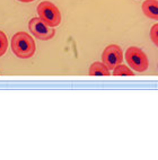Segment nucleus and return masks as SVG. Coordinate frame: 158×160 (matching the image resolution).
I'll use <instances>...</instances> for the list:
<instances>
[{
	"mask_svg": "<svg viewBox=\"0 0 158 160\" xmlns=\"http://www.w3.org/2000/svg\"><path fill=\"white\" fill-rule=\"evenodd\" d=\"M38 16L50 27H55L61 23V14L55 5L50 1H43L38 6Z\"/></svg>",
	"mask_w": 158,
	"mask_h": 160,
	"instance_id": "obj_3",
	"label": "nucleus"
},
{
	"mask_svg": "<svg viewBox=\"0 0 158 160\" xmlns=\"http://www.w3.org/2000/svg\"><path fill=\"white\" fill-rule=\"evenodd\" d=\"M125 61L132 70L137 72H144L148 69V58L146 53L137 46H130L125 51Z\"/></svg>",
	"mask_w": 158,
	"mask_h": 160,
	"instance_id": "obj_2",
	"label": "nucleus"
},
{
	"mask_svg": "<svg viewBox=\"0 0 158 160\" xmlns=\"http://www.w3.org/2000/svg\"><path fill=\"white\" fill-rule=\"evenodd\" d=\"M113 76H133V71L124 64H119L113 69Z\"/></svg>",
	"mask_w": 158,
	"mask_h": 160,
	"instance_id": "obj_8",
	"label": "nucleus"
},
{
	"mask_svg": "<svg viewBox=\"0 0 158 160\" xmlns=\"http://www.w3.org/2000/svg\"><path fill=\"white\" fill-rule=\"evenodd\" d=\"M141 9L148 18L158 20V1L157 0H146L144 1Z\"/></svg>",
	"mask_w": 158,
	"mask_h": 160,
	"instance_id": "obj_6",
	"label": "nucleus"
},
{
	"mask_svg": "<svg viewBox=\"0 0 158 160\" xmlns=\"http://www.w3.org/2000/svg\"><path fill=\"white\" fill-rule=\"evenodd\" d=\"M110 69L103 62H94L89 67V76H110Z\"/></svg>",
	"mask_w": 158,
	"mask_h": 160,
	"instance_id": "obj_7",
	"label": "nucleus"
},
{
	"mask_svg": "<svg viewBox=\"0 0 158 160\" xmlns=\"http://www.w3.org/2000/svg\"><path fill=\"white\" fill-rule=\"evenodd\" d=\"M18 1H22V2H32L34 0H18Z\"/></svg>",
	"mask_w": 158,
	"mask_h": 160,
	"instance_id": "obj_11",
	"label": "nucleus"
},
{
	"mask_svg": "<svg viewBox=\"0 0 158 160\" xmlns=\"http://www.w3.org/2000/svg\"><path fill=\"white\" fill-rule=\"evenodd\" d=\"M8 48V40L3 32L0 31V57H3Z\"/></svg>",
	"mask_w": 158,
	"mask_h": 160,
	"instance_id": "obj_9",
	"label": "nucleus"
},
{
	"mask_svg": "<svg viewBox=\"0 0 158 160\" xmlns=\"http://www.w3.org/2000/svg\"><path fill=\"white\" fill-rule=\"evenodd\" d=\"M102 61L110 70H113L116 66L123 61V51L116 44H111L106 46L102 54Z\"/></svg>",
	"mask_w": 158,
	"mask_h": 160,
	"instance_id": "obj_5",
	"label": "nucleus"
},
{
	"mask_svg": "<svg viewBox=\"0 0 158 160\" xmlns=\"http://www.w3.org/2000/svg\"><path fill=\"white\" fill-rule=\"evenodd\" d=\"M29 31L36 38L42 41H49L52 37L54 36L55 31L52 27L50 28V26H48L41 18L34 17L29 20L28 24Z\"/></svg>",
	"mask_w": 158,
	"mask_h": 160,
	"instance_id": "obj_4",
	"label": "nucleus"
},
{
	"mask_svg": "<svg viewBox=\"0 0 158 160\" xmlns=\"http://www.w3.org/2000/svg\"><path fill=\"white\" fill-rule=\"evenodd\" d=\"M150 38H151L152 43L158 48V24L151 26L150 28Z\"/></svg>",
	"mask_w": 158,
	"mask_h": 160,
	"instance_id": "obj_10",
	"label": "nucleus"
},
{
	"mask_svg": "<svg viewBox=\"0 0 158 160\" xmlns=\"http://www.w3.org/2000/svg\"><path fill=\"white\" fill-rule=\"evenodd\" d=\"M12 50L16 57L20 59H28L35 53V42L33 37L25 32H18L13 36Z\"/></svg>",
	"mask_w": 158,
	"mask_h": 160,
	"instance_id": "obj_1",
	"label": "nucleus"
}]
</instances>
